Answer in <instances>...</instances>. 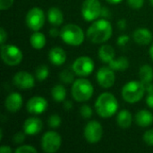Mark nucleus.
<instances>
[{
  "instance_id": "11",
  "label": "nucleus",
  "mask_w": 153,
  "mask_h": 153,
  "mask_svg": "<svg viewBox=\"0 0 153 153\" xmlns=\"http://www.w3.org/2000/svg\"><path fill=\"white\" fill-rule=\"evenodd\" d=\"M72 69L76 75L88 76L94 70V62L89 56H80L73 63Z\"/></svg>"
},
{
  "instance_id": "12",
  "label": "nucleus",
  "mask_w": 153,
  "mask_h": 153,
  "mask_svg": "<svg viewBox=\"0 0 153 153\" xmlns=\"http://www.w3.org/2000/svg\"><path fill=\"white\" fill-rule=\"evenodd\" d=\"M13 84L20 90H30L35 85L34 76L25 71L16 73L13 78Z\"/></svg>"
},
{
  "instance_id": "18",
  "label": "nucleus",
  "mask_w": 153,
  "mask_h": 153,
  "mask_svg": "<svg viewBox=\"0 0 153 153\" xmlns=\"http://www.w3.org/2000/svg\"><path fill=\"white\" fill-rule=\"evenodd\" d=\"M48 59L55 65H62L66 60V53L62 48L55 47L49 50Z\"/></svg>"
},
{
  "instance_id": "27",
  "label": "nucleus",
  "mask_w": 153,
  "mask_h": 153,
  "mask_svg": "<svg viewBox=\"0 0 153 153\" xmlns=\"http://www.w3.org/2000/svg\"><path fill=\"white\" fill-rule=\"evenodd\" d=\"M48 74H49L48 67L45 65H39L35 70V76L37 80L39 82H43L44 80H46L48 76Z\"/></svg>"
},
{
  "instance_id": "30",
  "label": "nucleus",
  "mask_w": 153,
  "mask_h": 153,
  "mask_svg": "<svg viewBox=\"0 0 153 153\" xmlns=\"http://www.w3.org/2000/svg\"><path fill=\"white\" fill-rule=\"evenodd\" d=\"M80 113L84 119H89L92 116V108L89 105H82L80 108Z\"/></svg>"
},
{
  "instance_id": "45",
  "label": "nucleus",
  "mask_w": 153,
  "mask_h": 153,
  "mask_svg": "<svg viewBox=\"0 0 153 153\" xmlns=\"http://www.w3.org/2000/svg\"><path fill=\"white\" fill-rule=\"evenodd\" d=\"M149 52H150V56H151V58H152V59L153 60V44L152 45V46H151Z\"/></svg>"
},
{
  "instance_id": "28",
  "label": "nucleus",
  "mask_w": 153,
  "mask_h": 153,
  "mask_svg": "<svg viewBox=\"0 0 153 153\" xmlns=\"http://www.w3.org/2000/svg\"><path fill=\"white\" fill-rule=\"evenodd\" d=\"M74 72L69 70V69H65V70H63L61 73H60V80L62 82L64 83H66V84H69V83H72L74 82Z\"/></svg>"
},
{
  "instance_id": "16",
  "label": "nucleus",
  "mask_w": 153,
  "mask_h": 153,
  "mask_svg": "<svg viewBox=\"0 0 153 153\" xmlns=\"http://www.w3.org/2000/svg\"><path fill=\"white\" fill-rule=\"evenodd\" d=\"M43 128L42 121L38 117H30L23 123V131L28 135H36Z\"/></svg>"
},
{
  "instance_id": "5",
  "label": "nucleus",
  "mask_w": 153,
  "mask_h": 153,
  "mask_svg": "<svg viewBox=\"0 0 153 153\" xmlns=\"http://www.w3.org/2000/svg\"><path fill=\"white\" fill-rule=\"evenodd\" d=\"M72 96L78 102H85L89 100L94 92V89L90 81L86 79H78L73 82Z\"/></svg>"
},
{
  "instance_id": "1",
  "label": "nucleus",
  "mask_w": 153,
  "mask_h": 153,
  "mask_svg": "<svg viewBox=\"0 0 153 153\" xmlns=\"http://www.w3.org/2000/svg\"><path fill=\"white\" fill-rule=\"evenodd\" d=\"M112 36V25L106 19L94 22L87 30V38L95 44L104 43Z\"/></svg>"
},
{
  "instance_id": "37",
  "label": "nucleus",
  "mask_w": 153,
  "mask_h": 153,
  "mask_svg": "<svg viewBox=\"0 0 153 153\" xmlns=\"http://www.w3.org/2000/svg\"><path fill=\"white\" fill-rule=\"evenodd\" d=\"M146 103L150 108L153 109V91L148 93V96L146 98Z\"/></svg>"
},
{
  "instance_id": "10",
  "label": "nucleus",
  "mask_w": 153,
  "mask_h": 153,
  "mask_svg": "<svg viewBox=\"0 0 153 153\" xmlns=\"http://www.w3.org/2000/svg\"><path fill=\"white\" fill-rule=\"evenodd\" d=\"M83 135L85 140L90 143H99L103 135V128L100 122L96 120L90 121L84 127Z\"/></svg>"
},
{
  "instance_id": "29",
  "label": "nucleus",
  "mask_w": 153,
  "mask_h": 153,
  "mask_svg": "<svg viewBox=\"0 0 153 153\" xmlns=\"http://www.w3.org/2000/svg\"><path fill=\"white\" fill-rule=\"evenodd\" d=\"M61 123H62V120H61V117L58 116V115H52L49 117L48 120V124L50 127L52 128H57L61 126Z\"/></svg>"
},
{
  "instance_id": "19",
  "label": "nucleus",
  "mask_w": 153,
  "mask_h": 153,
  "mask_svg": "<svg viewBox=\"0 0 153 153\" xmlns=\"http://www.w3.org/2000/svg\"><path fill=\"white\" fill-rule=\"evenodd\" d=\"M135 123L141 127H148L153 123V115L146 109L138 111L134 117Z\"/></svg>"
},
{
  "instance_id": "32",
  "label": "nucleus",
  "mask_w": 153,
  "mask_h": 153,
  "mask_svg": "<svg viewBox=\"0 0 153 153\" xmlns=\"http://www.w3.org/2000/svg\"><path fill=\"white\" fill-rule=\"evenodd\" d=\"M25 132L23 131V132H22V131H20V132H17L13 136V142L14 143H16V144H21V143H22L23 142H24V140H25Z\"/></svg>"
},
{
  "instance_id": "15",
  "label": "nucleus",
  "mask_w": 153,
  "mask_h": 153,
  "mask_svg": "<svg viewBox=\"0 0 153 153\" xmlns=\"http://www.w3.org/2000/svg\"><path fill=\"white\" fill-rule=\"evenodd\" d=\"M22 106V98L20 93L12 92L5 98L4 107L9 112L11 113L18 112L21 109Z\"/></svg>"
},
{
  "instance_id": "17",
  "label": "nucleus",
  "mask_w": 153,
  "mask_h": 153,
  "mask_svg": "<svg viewBox=\"0 0 153 153\" xmlns=\"http://www.w3.org/2000/svg\"><path fill=\"white\" fill-rule=\"evenodd\" d=\"M133 39L139 45H148L152 40V33L148 29L140 28L134 30Z\"/></svg>"
},
{
  "instance_id": "39",
  "label": "nucleus",
  "mask_w": 153,
  "mask_h": 153,
  "mask_svg": "<svg viewBox=\"0 0 153 153\" xmlns=\"http://www.w3.org/2000/svg\"><path fill=\"white\" fill-rule=\"evenodd\" d=\"M49 35L53 38L57 37L58 35H60V31L56 29V28H52L49 30Z\"/></svg>"
},
{
  "instance_id": "23",
  "label": "nucleus",
  "mask_w": 153,
  "mask_h": 153,
  "mask_svg": "<svg viewBox=\"0 0 153 153\" xmlns=\"http://www.w3.org/2000/svg\"><path fill=\"white\" fill-rule=\"evenodd\" d=\"M30 45L33 48L41 49L46 45V37L43 33L37 30L30 36Z\"/></svg>"
},
{
  "instance_id": "33",
  "label": "nucleus",
  "mask_w": 153,
  "mask_h": 153,
  "mask_svg": "<svg viewBox=\"0 0 153 153\" xmlns=\"http://www.w3.org/2000/svg\"><path fill=\"white\" fill-rule=\"evenodd\" d=\"M128 5L135 10L141 9L144 4V0H127Z\"/></svg>"
},
{
  "instance_id": "44",
  "label": "nucleus",
  "mask_w": 153,
  "mask_h": 153,
  "mask_svg": "<svg viewBox=\"0 0 153 153\" xmlns=\"http://www.w3.org/2000/svg\"><path fill=\"white\" fill-rule=\"evenodd\" d=\"M106 1L109 4H117L120 2H122L123 0H106Z\"/></svg>"
},
{
  "instance_id": "26",
  "label": "nucleus",
  "mask_w": 153,
  "mask_h": 153,
  "mask_svg": "<svg viewBox=\"0 0 153 153\" xmlns=\"http://www.w3.org/2000/svg\"><path fill=\"white\" fill-rule=\"evenodd\" d=\"M51 95L55 101L56 102H63L66 97V91L65 87L61 84L55 85L51 90Z\"/></svg>"
},
{
  "instance_id": "36",
  "label": "nucleus",
  "mask_w": 153,
  "mask_h": 153,
  "mask_svg": "<svg viewBox=\"0 0 153 153\" xmlns=\"http://www.w3.org/2000/svg\"><path fill=\"white\" fill-rule=\"evenodd\" d=\"M129 39H130L129 36H127V35H121L117 39V44L119 46H121V47L122 46H125V45L127 44V42L129 41Z\"/></svg>"
},
{
  "instance_id": "22",
  "label": "nucleus",
  "mask_w": 153,
  "mask_h": 153,
  "mask_svg": "<svg viewBox=\"0 0 153 153\" xmlns=\"http://www.w3.org/2000/svg\"><path fill=\"white\" fill-rule=\"evenodd\" d=\"M99 57L104 63H109L115 58V49L110 45H103L99 49Z\"/></svg>"
},
{
  "instance_id": "42",
  "label": "nucleus",
  "mask_w": 153,
  "mask_h": 153,
  "mask_svg": "<svg viewBox=\"0 0 153 153\" xmlns=\"http://www.w3.org/2000/svg\"><path fill=\"white\" fill-rule=\"evenodd\" d=\"M101 15L104 17V18H107V17H109L110 16V13L108 11V9L107 8H102V11H101Z\"/></svg>"
},
{
  "instance_id": "25",
  "label": "nucleus",
  "mask_w": 153,
  "mask_h": 153,
  "mask_svg": "<svg viewBox=\"0 0 153 153\" xmlns=\"http://www.w3.org/2000/svg\"><path fill=\"white\" fill-rule=\"evenodd\" d=\"M139 77L141 82L143 84H147L152 82L153 80V69L149 65H144L141 66L139 70Z\"/></svg>"
},
{
  "instance_id": "2",
  "label": "nucleus",
  "mask_w": 153,
  "mask_h": 153,
  "mask_svg": "<svg viewBox=\"0 0 153 153\" xmlns=\"http://www.w3.org/2000/svg\"><path fill=\"white\" fill-rule=\"evenodd\" d=\"M95 109L100 117L109 118L117 113L118 101L112 93L103 92L98 97L95 102Z\"/></svg>"
},
{
  "instance_id": "43",
  "label": "nucleus",
  "mask_w": 153,
  "mask_h": 153,
  "mask_svg": "<svg viewBox=\"0 0 153 153\" xmlns=\"http://www.w3.org/2000/svg\"><path fill=\"white\" fill-rule=\"evenodd\" d=\"M64 108H65L66 110H70V109L73 108L72 102H71V101H65V102L64 103Z\"/></svg>"
},
{
  "instance_id": "9",
  "label": "nucleus",
  "mask_w": 153,
  "mask_h": 153,
  "mask_svg": "<svg viewBox=\"0 0 153 153\" xmlns=\"http://www.w3.org/2000/svg\"><path fill=\"white\" fill-rule=\"evenodd\" d=\"M25 22L27 26L34 30H39L45 23V14L42 9L39 7H33L26 14Z\"/></svg>"
},
{
  "instance_id": "21",
  "label": "nucleus",
  "mask_w": 153,
  "mask_h": 153,
  "mask_svg": "<svg viewBox=\"0 0 153 153\" xmlns=\"http://www.w3.org/2000/svg\"><path fill=\"white\" fill-rule=\"evenodd\" d=\"M132 122H133V117L128 110L123 109L118 113L117 117V123L119 127L124 129L129 128L132 125Z\"/></svg>"
},
{
  "instance_id": "24",
  "label": "nucleus",
  "mask_w": 153,
  "mask_h": 153,
  "mask_svg": "<svg viewBox=\"0 0 153 153\" xmlns=\"http://www.w3.org/2000/svg\"><path fill=\"white\" fill-rule=\"evenodd\" d=\"M108 65L114 71H125L129 67V61L126 56H120L117 59H112Z\"/></svg>"
},
{
  "instance_id": "35",
  "label": "nucleus",
  "mask_w": 153,
  "mask_h": 153,
  "mask_svg": "<svg viewBox=\"0 0 153 153\" xmlns=\"http://www.w3.org/2000/svg\"><path fill=\"white\" fill-rule=\"evenodd\" d=\"M13 4V0H0V9L6 10L10 8Z\"/></svg>"
},
{
  "instance_id": "41",
  "label": "nucleus",
  "mask_w": 153,
  "mask_h": 153,
  "mask_svg": "<svg viewBox=\"0 0 153 153\" xmlns=\"http://www.w3.org/2000/svg\"><path fill=\"white\" fill-rule=\"evenodd\" d=\"M0 152L1 153H12V149H11L9 146L3 145V146L0 148Z\"/></svg>"
},
{
  "instance_id": "38",
  "label": "nucleus",
  "mask_w": 153,
  "mask_h": 153,
  "mask_svg": "<svg viewBox=\"0 0 153 153\" xmlns=\"http://www.w3.org/2000/svg\"><path fill=\"white\" fill-rule=\"evenodd\" d=\"M6 39H7V33L5 32L4 28H1L0 29V43H1V45L4 44V41L6 40Z\"/></svg>"
},
{
  "instance_id": "8",
  "label": "nucleus",
  "mask_w": 153,
  "mask_h": 153,
  "mask_svg": "<svg viewBox=\"0 0 153 153\" xmlns=\"http://www.w3.org/2000/svg\"><path fill=\"white\" fill-rule=\"evenodd\" d=\"M102 6L99 0H84L82 5V14L85 21L92 22L101 15Z\"/></svg>"
},
{
  "instance_id": "13",
  "label": "nucleus",
  "mask_w": 153,
  "mask_h": 153,
  "mask_svg": "<svg viewBox=\"0 0 153 153\" xmlns=\"http://www.w3.org/2000/svg\"><path fill=\"white\" fill-rule=\"evenodd\" d=\"M116 81V75L114 70L109 66H103L99 69L97 73V82L102 88L108 89L114 85Z\"/></svg>"
},
{
  "instance_id": "7",
  "label": "nucleus",
  "mask_w": 153,
  "mask_h": 153,
  "mask_svg": "<svg viewBox=\"0 0 153 153\" xmlns=\"http://www.w3.org/2000/svg\"><path fill=\"white\" fill-rule=\"evenodd\" d=\"M62 144V139L59 134L49 131L44 134L41 139V148L47 153L56 152Z\"/></svg>"
},
{
  "instance_id": "46",
  "label": "nucleus",
  "mask_w": 153,
  "mask_h": 153,
  "mask_svg": "<svg viewBox=\"0 0 153 153\" xmlns=\"http://www.w3.org/2000/svg\"><path fill=\"white\" fill-rule=\"evenodd\" d=\"M150 2H151V4H152V5L153 6V0H150Z\"/></svg>"
},
{
  "instance_id": "4",
  "label": "nucleus",
  "mask_w": 153,
  "mask_h": 153,
  "mask_svg": "<svg viewBox=\"0 0 153 153\" xmlns=\"http://www.w3.org/2000/svg\"><path fill=\"white\" fill-rule=\"evenodd\" d=\"M145 91V85L141 81H131L123 87L122 97L126 102L134 104L143 99Z\"/></svg>"
},
{
  "instance_id": "3",
  "label": "nucleus",
  "mask_w": 153,
  "mask_h": 153,
  "mask_svg": "<svg viewBox=\"0 0 153 153\" xmlns=\"http://www.w3.org/2000/svg\"><path fill=\"white\" fill-rule=\"evenodd\" d=\"M60 37L65 43L76 47L82 44L85 35L81 27L74 23H68L61 29Z\"/></svg>"
},
{
  "instance_id": "6",
  "label": "nucleus",
  "mask_w": 153,
  "mask_h": 153,
  "mask_svg": "<svg viewBox=\"0 0 153 153\" xmlns=\"http://www.w3.org/2000/svg\"><path fill=\"white\" fill-rule=\"evenodd\" d=\"M22 52L15 45H1V57L7 65L13 66L19 65L22 60Z\"/></svg>"
},
{
  "instance_id": "31",
  "label": "nucleus",
  "mask_w": 153,
  "mask_h": 153,
  "mask_svg": "<svg viewBox=\"0 0 153 153\" xmlns=\"http://www.w3.org/2000/svg\"><path fill=\"white\" fill-rule=\"evenodd\" d=\"M16 153H37V150L30 145H22L15 150Z\"/></svg>"
},
{
  "instance_id": "40",
  "label": "nucleus",
  "mask_w": 153,
  "mask_h": 153,
  "mask_svg": "<svg viewBox=\"0 0 153 153\" xmlns=\"http://www.w3.org/2000/svg\"><path fill=\"white\" fill-rule=\"evenodd\" d=\"M117 26H118V28H119L120 30H125L126 27V20H125V19L119 20L118 22H117Z\"/></svg>"
},
{
  "instance_id": "14",
  "label": "nucleus",
  "mask_w": 153,
  "mask_h": 153,
  "mask_svg": "<svg viewBox=\"0 0 153 153\" xmlns=\"http://www.w3.org/2000/svg\"><path fill=\"white\" fill-rule=\"evenodd\" d=\"M27 111L33 115H39L45 112L48 108V101L40 96L30 98L26 105Z\"/></svg>"
},
{
  "instance_id": "20",
  "label": "nucleus",
  "mask_w": 153,
  "mask_h": 153,
  "mask_svg": "<svg viewBox=\"0 0 153 153\" xmlns=\"http://www.w3.org/2000/svg\"><path fill=\"white\" fill-rule=\"evenodd\" d=\"M48 20L53 26H60L64 22V14L57 7H51L48 11Z\"/></svg>"
},
{
  "instance_id": "34",
  "label": "nucleus",
  "mask_w": 153,
  "mask_h": 153,
  "mask_svg": "<svg viewBox=\"0 0 153 153\" xmlns=\"http://www.w3.org/2000/svg\"><path fill=\"white\" fill-rule=\"evenodd\" d=\"M143 141L149 146H153V129L148 130L143 134Z\"/></svg>"
}]
</instances>
